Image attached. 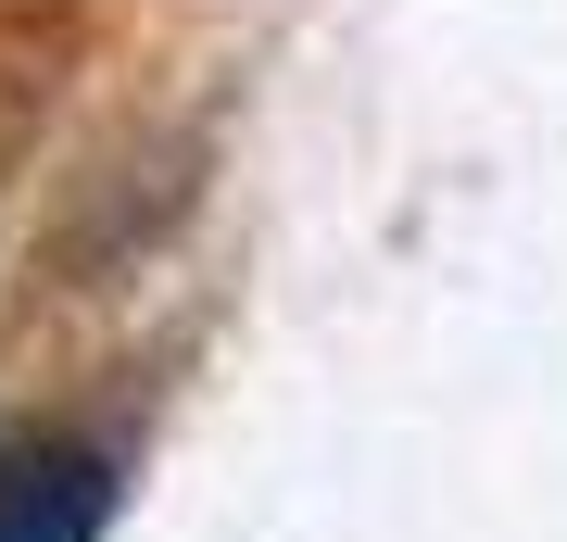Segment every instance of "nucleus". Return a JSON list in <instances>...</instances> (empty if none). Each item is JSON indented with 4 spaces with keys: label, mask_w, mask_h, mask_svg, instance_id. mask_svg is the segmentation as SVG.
Here are the masks:
<instances>
[{
    "label": "nucleus",
    "mask_w": 567,
    "mask_h": 542,
    "mask_svg": "<svg viewBox=\"0 0 567 542\" xmlns=\"http://www.w3.org/2000/svg\"><path fill=\"white\" fill-rule=\"evenodd\" d=\"M114 454L76 442V429H39V442L0 454V542H102L114 530Z\"/></svg>",
    "instance_id": "f257e3e1"
}]
</instances>
